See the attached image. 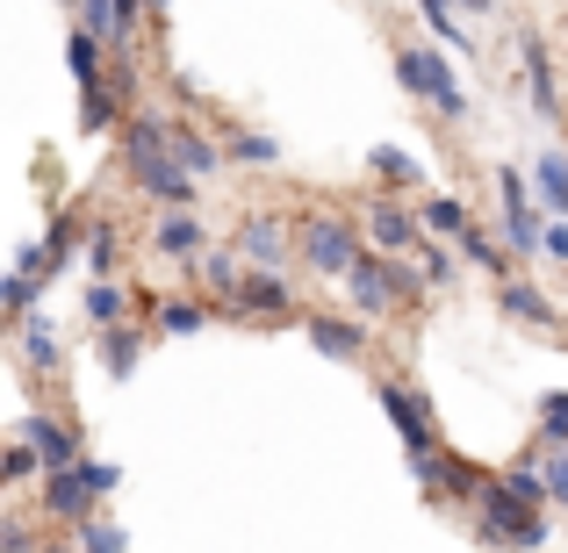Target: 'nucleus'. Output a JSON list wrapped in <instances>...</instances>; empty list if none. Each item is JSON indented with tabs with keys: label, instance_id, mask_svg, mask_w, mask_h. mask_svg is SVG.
<instances>
[{
	"label": "nucleus",
	"instance_id": "nucleus-11",
	"mask_svg": "<svg viewBox=\"0 0 568 553\" xmlns=\"http://www.w3.org/2000/svg\"><path fill=\"white\" fill-rule=\"evenodd\" d=\"M526 72H532V109H540V115H561V94H555V72H547L540 37H526Z\"/></svg>",
	"mask_w": 568,
	"mask_h": 553
},
{
	"label": "nucleus",
	"instance_id": "nucleus-2",
	"mask_svg": "<svg viewBox=\"0 0 568 553\" xmlns=\"http://www.w3.org/2000/svg\"><path fill=\"white\" fill-rule=\"evenodd\" d=\"M123 166L138 173V181L152 187L159 202H194V181H187V166H181V158H173V144H166V123H130Z\"/></svg>",
	"mask_w": 568,
	"mask_h": 553
},
{
	"label": "nucleus",
	"instance_id": "nucleus-18",
	"mask_svg": "<svg viewBox=\"0 0 568 553\" xmlns=\"http://www.w3.org/2000/svg\"><path fill=\"white\" fill-rule=\"evenodd\" d=\"M540 439H547V446H568V388L540 402Z\"/></svg>",
	"mask_w": 568,
	"mask_h": 553
},
{
	"label": "nucleus",
	"instance_id": "nucleus-13",
	"mask_svg": "<svg viewBox=\"0 0 568 553\" xmlns=\"http://www.w3.org/2000/svg\"><path fill=\"white\" fill-rule=\"evenodd\" d=\"M166 144H173V158H181L187 173H209V166H216V144H202L194 130H166Z\"/></svg>",
	"mask_w": 568,
	"mask_h": 553
},
{
	"label": "nucleus",
	"instance_id": "nucleus-19",
	"mask_svg": "<svg viewBox=\"0 0 568 553\" xmlns=\"http://www.w3.org/2000/svg\"><path fill=\"white\" fill-rule=\"evenodd\" d=\"M425 223H432L439 237H468V231H475V223H468V208H460V202H432V208H425Z\"/></svg>",
	"mask_w": 568,
	"mask_h": 553
},
{
	"label": "nucleus",
	"instance_id": "nucleus-7",
	"mask_svg": "<svg viewBox=\"0 0 568 553\" xmlns=\"http://www.w3.org/2000/svg\"><path fill=\"white\" fill-rule=\"evenodd\" d=\"M346 280H353V303H361V309H382L388 295H417V274H403V259H396V266H382V259H361Z\"/></svg>",
	"mask_w": 568,
	"mask_h": 553
},
{
	"label": "nucleus",
	"instance_id": "nucleus-12",
	"mask_svg": "<svg viewBox=\"0 0 568 553\" xmlns=\"http://www.w3.org/2000/svg\"><path fill=\"white\" fill-rule=\"evenodd\" d=\"M237 303H245V309H288V280L245 274V280H237Z\"/></svg>",
	"mask_w": 568,
	"mask_h": 553
},
{
	"label": "nucleus",
	"instance_id": "nucleus-34",
	"mask_svg": "<svg viewBox=\"0 0 568 553\" xmlns=\"http://www.w3.org/2000/svg\"><path fill=\"white\" fill-rule=\"evenodd\" d=\"M547 252H555V259L568 266V231H547Z\"/></svg>",
	"mask_w": 568,
	"mask_h": 553
},
{
	"label": "nucleus",
	"instance_id": "nucleus-10",
	"mask_svg": "<svg viewBox=\"0 0 568 553\" xmlns=\"http://www.w3.org/2000/svg\"><path fill=\"white\" fill-rule=\"evenodd\" d=\"M310 338H317V352H332V360H361V346H367L353 324H332V317H310Z\"/></svg>",
	"mask_w": 568,
	"mask_h": 553
},
{
	"label": "nucleus",
	"instance_id": "nucleus-1",
	"mask_svg": "<svg viewBox=\"0 0 568 553\" xmlns=\"http://www.w3.org/2000/svg\"><path fill=\"white\" fill-rule=\"evenodd\" d=\"M540 503H547V474L511 468L504 482L483 489V540H489V546H547Z\"/></svg>",
	"mask_w": 568,
	"mask_h": 553
},
{
	"label": "nucleus",
	"instance_id": "nucleus-32",
	"mask_svg": "<svg viewBox=\"0 0 568 553\" xmlns=\"http://www.w3.org/2000/svg\"><path fill=\"white\" fill-rule=\"evenodd\" d=\"M547 496H555V503H568V446H561L555 460H547Z\"/></svg>",
	"mask_w": 568,
	"mask_h": 553
},
{
	"label": "nucleus",
	"instance_id": "nucleus-31",
	"mask_svg": "<svg viewBox=\"0 0 568 553\" xmlns=\"http://www.w3.org/2000/svg\"><path fill=\"white\" fill-rule=\"evenodd\" d=\"M0 553H43V546H29V525L8 518V525H0Z\"/></svg>",
	"mask_w": 568,
	"mask_h": 553
},
{
	"label": "nucleus",
	"instance_id": "nucleus-16",
	"mask_svg": "<svg viewBox=\"0 0 568 553\" xmlns=\"http://www.w3.org/2000/svg\"><path fill=\"white\" fill-rule=\"evenodd\" d=\"M540 194H547V208H568V158L561 152L540 158Z\"/></svg>",
	"mask_w": 568,
	"mask_h": 553
},
{
	"label": "nucleus",
	"instance_id": "nucleus-8",
	"mask_svg": "<svg viewBox=\"0 0 568 553\" xmlns=\"http://www.w3.org/2000/svg\"><path fill=\"white\" fill-rule=\"evenodd\" d=\"M303 252H310V266H324V274H353V266H361V252H353V231L346 223H310L303 231Z\"/></svg>",
	"mask_w": 568,
	"mask_h": 553
},
{
	"label": "nucleus",
	"instance_id": "nucleus-28",
	"mask_svg": "<svg viewBox=\"0 0 568 553\" xmlns=\"http://www.w3.org/2000/svg\"><path fill=\"white\" fill-rule=\"evenodd\" d=\"M29 474H37V446L14 439V446H8V482H29Z\"/></svg>",
	"mask_w": 568,
	"mask_h": 553
},
{
	"label": "nucleus",
	"instance_id": "nucleus-24",
	"mask_svg": "<svg viewBox=\"0 0 568 553\" xmlns=\"http://www.w3.org/2000/svg\"><path fill=\"white\" fill-rule=\"evenodd\" d=\"M22 346H29V360H43V367H51V360H58V338H51V331H43V324H37V317H29V324H22Z\"/></svg>",
	"mask_w": 568,
	"mask_h": 553
},
{
	"label": "nucleus",
	"instance_id": "nucleus-6",
	"mask_svg": "<svg viewBox=\"0 0 568 553\" xmlns=\"http://www.w3.org/2000/svg\"><path fill=\"white\" fill-rule=\"evenodd\" d=\"M382 410H388V424L403 431L410 460H432V417H425V402H417L403 381H382Z\"/></svg>",
	"mask_w": 568,
	"mask_h": 553
},
{
	"label": "nucleus",
	"instance_id": "nucleus-27",
	"mask_svg": "<svg viewBox=\"0 0 568 553\" xmlns=\"http://www.w3.org/2000/svg\"><path fill=\"white\" fill-rule=\"evenodd\" d=\"M72 72H80V86H101V72H94V37H72Z\"/></svg>",
	"mask_w": 568,
	"mask_h": 553
},
{
	"label": "nucleus",
	"instance_id": "nucleus-22",
	"mask_svg": "<svg viewBox=\"0 0 568 553\" xmlns=\"http://www.w3.org/2000/svg\"><path fill=\"white\" fill-rule=\"evenodd\" d=\"M87 266H94V274H101V280H109V274H115V231H109V223H101V231H94V237H87Z\"/></svg>",
	"mask_w": 568,
	"mask_h": 553
},
{
	"label": "nucleus",
	"instance_id": "nucleus-33",
	"mask_svg": "<svg viewBox=\"0 0 568 553\" xmlns=\"http://www.w3.org/2000/svg\"><path fill=\"white\" fill-rule=\"evenodd\" d=\"M245 245L260 252V259H274V252H281V231H274V223H252V231H245Z\"/></svg>",
	"mask_w": 568,
	"mask_h": 553
},
{
	"label": "nucleus",
	"instance_id": "nucleus-9",
	"mask_svg": "<svg viewBox=\"0 0 568 553\" xmlns=\"http://www.w3.org/2000/svg\"><path fill=\"white\" fill-rule=\"evenodd\" d=\"M22 439L37 446V460H43V468H51V474L80 468V439H72L65 424H51V417H29V424H22Z\"/></svg>",
	"mask_w": 568,
	"mask_h": 553
},
{
	"label": "nucleus",
	"instance_id": "nucleus-26",
	"mask_svg": "<svg viewBox=\"0 0 568 553\" xmlns=\"http://www.w3.org/2000/svg\"><path fill=\"white\" fill-rule=\"evenodd\" d=\"M159 324H166V331H202V309H194V303H166V309H159Z\"/></svg>",
	"mask_w": 568,
	"mask_h": 553
},
{
	"label": "nucleus",
	"instance_id": "nucleus-35",
	"mask_svg": "<svg viewBox=\"0 0 568 553\" xmlns=\"http://www.w3.org/2000/svg\"><path fill=\"white\" fill-rule=\"evenodd\" d=\"M43 553H72V546H43Z\"/></svg>",
	"mask_w": 568,
	"mask_h": 553
},
{
	"label": "nucleus",
	"instance_id": "nucleus-29",
	"mask_svg": "<svg viewBox=\"0 0 568 553\" xmlns=\"http://www.w3.org/2000/svg\"><path fill=\"white\" fill-rule=\"evenodd\" d=\"M231 158H245V166H274V144H266V137H231Z\"/></svg>",
	"mask_w": 568,
	"mask_h": 553
},
{
	"label": "nucleus",
	"instance_id": "nucleus-14",
	"mask_svg": "<svg viewBox=\"0 0 568 553\" xmlns=\"http://www.w3.org/2000/svg\"><path fill=\"white\" fill-rule=\"evenodd\" d=\"M87 317H94L101 331H115V324H123V288H109V280H94V288H87Z\"/></svg>",
	"mask_w": 568,
	"mask_h": 553
},
{
	"label": "nucleus",
	"instance_id": "nucleus-23",
	"mask_svg": "<svg viewBox=\"0 0 568 553\" xmlns=\"http://www.w3.org/2000/svg\"><path fill=\"white\" fill-rule=\"evenodd\" d=\"M87 37L115 43V0H87Z\"/></svg>",
	"mask_w": 568,
	"mask_h": 553
},
{
	"label": "nucleus",
	"instance_id": "nucleus-5",
	"mask_svg": "<svg viewBox=\"0 0 568 553\" xmlns=\"http://www.w3.org/2000/svg\"><path fill=\"white\" fill-rule=\"evenodd\" d=\"M497 187H504V231H511V245H518V252H540V245H547V231H540V216H532V187H526V173L504 166V173H497Z\"/></svg>",
	"mask_w": 568,
	"mask_h": 553
},
{
	"label": "nucleus",
	"instance_id": "nucleus-25",
	"mask_svg": "<svg viewBox=\"0 0 568 553\" xmlns=\"http://www.w3.org/2000/svg\"><path fill=\"white\" fill-rule=\"evenodd\" d=\"M130 540H123V525H87V540H80V553H123Z\"/></svg>",
	"mask_w": 568,
	"mask_h": 553
},
{
	"label": "nucleus",
	"instance_id": "nucleus-21",
	"mask_svg": "<svg viewBox=\"0 0 568 553\" xmlns=\"http://www.w3.org/2000/svg\"><path fill=\"white\" fill-rule=\"evenodd\" d=\"M194 245H202V231H194L187 216H166V223H159V252H194Z\"/></svg>",
	"mask_w": 568,
	"mask_h": 553
},
{
	"label": "nucleus",
	"instance_id": "nucleus-30",
	"mask_svg": "<svg viewBox=\"0 0 568 553\" xmlns=\"http://www.w3.org/2000/svg\"><path fill=\"white\" fill-rule=\"evenodd\" d=\"M375 173H382V181H417V166L403 152H375Z\"/></svg>",
	"mask_w": 568,
	"mask_h": 553
},
{
	"label": "nucleus",
	"instance_id": "nucleus-4",
	"mask_svg": "<svg viewBox=\"0 0 568 553\" xmlns=\"http://www.w3.org/2000/svg\"><path fill=\"white\" fill-rule=\"evenodd\" d=\"M396 72H403V86H410V94H425L439 115H460V109H468V101H460V80L446 72V58H432V51H403V58H396Z\"/></svg>",
	"mask_w": 568,
	"mask_h": 553
},
{
	"label": "nucleus",
	"instance_id": "nucleus-15",
	"mask_svg": "<svg viewBox=\"0 0 568 553\" xmlns=\"http://www.w3.org/2000/svg\"><path fill=\"white\" fill-rule=\"evenodd\" d=\"M375 237H382L388 252H396V245H417V223L403 216V208H388V202H382V208H375Z\"/></svg>",
	"mask_w": 568,
	"mask_h": 553
},
{
	"label": "nucleus",
	"instance_id": "nucleus-17",
	"mask_svg": "<svg viewBox=\"0 0 568 553\" xmlns=\"http://www.w3.org/2000/svg\"><path fill=\"white\" fill-rule=\"evenodd\" d=\"M138 331H109V338H101V360H109V373H130V367H138Z\"/></svg>",
	"mask_w": 568,
	"mask_h": 553
},
{
	"label": "nucleus",
	"instance_id": "nucleus-20",
	"mask_svg": "<svg viewBox=\"0 0 568 553\" xmlns=\"http://www.w3.org/2000/svg\"><path fill=\"white\" fill-rule=\"evenodd\" d=\"M504 309H511V317H526V324H547V295L540 288H518V280L504 288Z\"/></svg>",
	"mask_w": 568,
	"mask_h": 553
},
{
	"label": "nucleus",
	"instance_id": "nucleus-3",
	"mask_svg": "<svg viewBox=\"0 0 568 553\" xmlns=\"http://www.w3.org/2000/svg\"><path fill=\"white\" fill-rule=\"evenodd\" d=\"M115 489V468H94V460H80V468H65V474H51L43 482V511L51 518H87L101 496Z\"/></svg>",
	"mask_w": 568,
	"mask_h": 553
}]
</instances>
